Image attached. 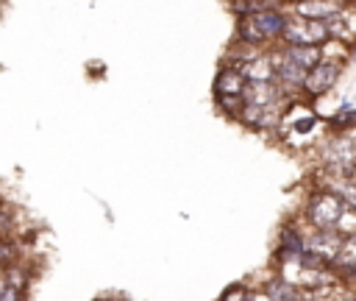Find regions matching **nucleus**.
<instances>
[{"label":"nucleus","mask_w":356,"mask_h":301,"mask_svg":"<svg viewBox=\"0 0 356 301\" xmlns=\"http://www.w3.org/2000/svg\"><path fill=\"white\" fill-rule=\"evenodd\" d=\"M289 25V17L275 8V6H267V8H259V11H250V14H242L239 22H236V39L245 42V45H253V47H261L267 42H275L284 36Z\"/></svg>","instance_id":"1"},{"label":"nucleus","mask_w":356,"mask_h":301,"mask_svg":"<svg viewBox=\"0 0 356 301\" xmlns=\"http://www.w3.org/2000/svg\"><path fill=\"white\" fill-rule=\"evenodd\" d=\"M323 164L337 178L356 176V139L353 131H334L328 142L323 145Z\"/></svg>","instance_id":"2"},{"label":"nucleus","mask_w":356,"mask_h":301,"mask_svg":"<svg viewBox=\"0 0 356 301\" xmlns=\"http://www.w3.org/2000/svg\"><path fill=\"white\" fill-rule=\"evenodd\" d=\"M348 206L345 201L339 198V192H331V190H320L309 198L306 203V217L314 229H334L342 223Z\"/></svg>","instance_id":"3"},{"label":"nucleus","mask_w":356,"mask_h":301,"mask_svg":"<svg viewBox=\"0 0 356 301\" xmlns=\"http://www.w3.org/2000/svg\"><path fill=\"white\" fill-rule=\"evenodd\" d=\"M331 39V31L323 20H306V17H295L289 20L281 42L284 45H317L323 47Z\"/></svg>","instance_id":"4"},{"label":"nucleus","mask_w":356,"mask_h":301,"mask_svg":"<svg viewBox=\"0 0 356 301\" xmlns=\"http://www.w3.org/2000/svg\"><path fill=\"white\" fill-rule=\"evenodd\" d=\"M345 61H334L328 56H323L306 75V84H303V95L309 98H323L334 89V84L339 81V72H342Z\"/></svg>","instance_id":"5"},{"label":"nucleus","mask_w":356,"mask_h":301,"mask_svg":"<svg viewBox=\"0 0 356 301\" xmlns=\"http://www.w3.org/2000/svg\"><path fill=\"white\" fill-rule=\"evenodd\" d=\"M273 56H275V81H278V86L284 89V95L303 92V84H306L309 70H303L300 64H295L292 59H286L281 50H275Z\"/></svg>","instance_id":"6"},{"label":"nucleus","mask_w":356,"mask_h":301,"mask_svg":"<svg viewBox=\"0 0 356 301\" xmlns=\"http://www.w3.org/2000/svg\"><path fill=\"white\" fill-rule=\"evenodd\" d=\"M236 120H239L242 125H248L250 131H267V128H278V125H281V111H278V106L245 103Z\"/></svg>","instance_id":"7"},{"label":"nucleus","mask_w":356,"mask_h":301,"mask_svg":"<svg viewBox=\"0 0 356 301\" xmlns=\"http://www.w3.org/2000/svg\"><path fill=\"white\" fill-rule=\"evenodd\" d=\"M348 3L345 0H298L292 3L295 17H306V20H331L337 17Z\"/></svg>","instance_id":"8"},{"label":"nucleus","mask_w":356,"mask_h":301,"mask_svg":"<svg viewBox=\"0 0 356 301\" xmlns=\"http://www.w3.org/2000/svg\"><path fill=\"white\" fill-rule=\"evenodd\" d=\"M234 67H239L248 81H275V56L273 53L259 50V53H253L250 59H245Z\"/></svg>","instance_id":"9"},{"label":"nucleus","mask_w":356,"mask_h":301,"mask_svg":"<svg viewBox=\"0 0 356 301\" xmlns=\"http://www.w3.org/2000/svg\"><path fill=\"white\" fill-rule=\"evenodd\" d=\"M281 53H284L286 59H292L295 64H300L303 70H312V67L323 59V50H320L317 45H284Z\"/></svg>","instance_id":"10"},{"label":"nucleus","mask_w":356,"mask_h":301,"mask_svg":"<svg viewBox=\"0 0 356 301\" xmlns=\"http://www.w3.org/2000/svg\"><path fill=\"white\" fill-rule=\"evenodd\" d=\"M303 248H306V237L298 229H284L281 245H278V256L281 259H289V262H298L300 254H303Z\"/></svg>","instance_id":"11"},{"label":"nucleus","mask_w":356,"mask_h":301,"mask_svg":"<svg viewBox=\"0 0 356 301\" xmlns=\"http://www.w3.org/2000/svg\"><path fill=\"white\" fill-rule=\"evenodd\" d=\"M264 293H267L270 301H303L298 284H292L289 279H281V276L270 279V281L264 284Z\"/></svg>","instance_id":"12"},{"label":"nucleus","mask_w":356,"mask_h":301,"mask_svg":"<svg viewBox=\"0 0 356 301\" xmlns=\"http://www.w3.org/2000/svg\"><path fill=\"white\" fill-rule=\"evenodd\" d=\"M320 125V117L314 114V111H303V114H298V117H292V123H289V128H292V134L295 137H309L314 128Z\"/></svg>","instance_id":"13"},{"label":"nucleus","mask_w":356,"mask_h":301,"mask_svg":"<svg viewBox=\"0 0 356 301\" xmlns=\"http://www.w3.org/2000/svg\"><path fill=\"white\" fill-rule=\"evenodd\" d=\"M331 128L334 131H353L356 128V109H350V106H342L331 120Z\"/></svg>","instance_id":"14"},{"label":"nucleus","mask_w":356,"mask_h":301,"mask_svg":"<svg viewBox=\"0 0 356 301\" xmlns=\"http://www.w3.org/2000/svg\"><path fill=\"white\" fill-rule=\"evenodd\" d=\"M220 301H248V290H245V284H231V287L222 293Z\"/></svg>","instance_id":"15"},{"label":"nucleus","mask_w":356,"mask_h":301,"mask_svg":"<svg viewBox=\"0 0 356 301\" xmlns=\"http://www.w3.org/2000/svg\"><path fill=\"white\" fill-rule=\"evenodd\" d=\"M0 301H22V290H17V287L6 284V287H3V293H0Z\"/></svg>","instance_id":"16"},{"label":"nucleus","mask_w":356,"mask_h":301,"mask_svg":"<svg viewBox=\"0 0 356 301\" xmlns=\"http://www.w3.org/2000/svg\"><path fill=\"white\" fill-rule=\"evenodd\" d=\"M345 279H348V284L356 290V265H350V268L345 270Z\"/></svg>","instance_id":"17"},{"label":"nucleus","mask_w":356,"mask_h":301,"mask_svg":"<svg viewBox=\"0 0 356 301\" xmlns=\"http://www.w3.org/2000/svg\"><path fill=\"white\" fill-rule=\"evenodd\" d=\"M248 301H270L267 293H248Z\"/></svg>","instance_id":"18"},{"label":"nucleus","mask_w":356,"mask_h":301,"mask_svg":"<svg viewBox=\"0 0 356 301\" xmlns=\"http://www.w3.org/2000/svg\"><path fill=\"white\" fill-rule=\"evenodd\" d=\"M331 301H342V298H331Z\"/></svg>","instance_id":"19"}]
</instances>
